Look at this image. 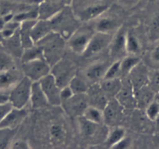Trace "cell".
I'll return each mask as SVG.
<instances>
[{"label": "cell", "instance_id": "obj_8", "mask_svg": "<svg viewBox=\"0 0 159 149\" xmlns=\"http://www.w3.org/2000/svg\"><path fill=\"white\" fill-rule=\"evenodd\" d=\"M112 37V34L101 33V32L95 31L82 56H84L87 59H89L102 53L107 48L109 47Z\"/></svg>", "mask_w": 159, "mask_h": 149}, {"label": "cell", "instance_id": "obj_27", "mask_svg": "<svg viewBox=\"0 0 159 149\" xmlns=\"http://www.w3.org/2000/svg\"><path fill=\"white\" fill-rule=\"evenodd\" d=\"M126 49L127 55L137 56L141 51V44L138 38L131 32H126Z\"/></svg>", "mask_w": 159, "mask_h": 149}, {"label": "cell", "instance_id": "obj_46", "mask_svg": "<svg viewBox=\"0 0 159 149\" xmlns=\"http://www.w3.org/2000/svg\"><path fill=\"white\" fill-rule=\"evenodd\" d=\"M5 25H6V22L4 21L3 18L0 17V31H1L4 27H5Z\"/></svg>", "mask_w": 159, "mask_h": 149}, {"label": "cell", "instance_id": "obj_37", "mask_svg": "<svg viewBox=\"0 0 159 149\" xmlns=\"http://www.w3.org/2000/svg\"><path fill=\"white\" fill-rule=\"evenodd\" d=\"M150 87L154 91L159 92V69L149 73V82Z\"/></svg>", "mask_w": 159, "mask_h": 149}, {"label": "cell", "instance_id": "obj_21", "mask_svg": "<svg viewBox=\"0 0 159 149\" xmlns=\"http://www.w3.org/2000/svg\"><path fill=\"white\" fill-rule=\"evenodd\" d=\"M78 126H79L80 133L86 138H94L98 136L101 131L102 124L95 123L88 120L83 116L78 117Z\"/></svg>", "mask_w": 159, "mask_h": 149}, {"label": "cell", "instance_id": "obj_12", "mask_svg": "<svg viewBox=\"0 0 159 149\" xmlns=\"http://www.w3.org/2000/svg\"><path fill=\"white\" fill-rule=\"evenodd\" d=\"M126 31L122 27L119 29L113 35L109 44L110 56L113 60L122 59L127 55L126 49Z\"/></svg>", "mask_w": 159, "mask_h": 149}, {"label": "cell", "instance_id": "obj_10", "mask_svg": "<svg viewBox=\"0 0 159 149\" xmlns=\"http://www.w3.org/2000/svg\"><path fill=\"white\" fill-rule=\"evenodd\" d=\"M61 105L70 116L73 117L82 116L89 105L87 94L73 95L68 100L62 102Z\"/></svg>", "mask_w": 159, "mask_h": 149}, {"label": "cell", "instance_id": "obj_20", "mask_svg": "<svg viewBox=\"0 0 159 149\" xmlns=\"http://www.w3.org/2000/svg\"><path fill=\"white\" fill-rule=\"evenodd\" d=\"M52 31V29L48 20L38 19L32 27L30 35L34 43L36 44Z\"/></svg>", "mask_w": 159, "mask_h": 149}, {"label": "cell", "instance_id": "obj_28", "mask_svg": "<svg viewBox=\"0 0 159 149\" xmlns=\"http://www.w3.org/2000/svg\"><path fill=\"white\" fill-rule=\"evenodd\" d=\"M82 116L88 120L95 123H104L103 110L92 105H88Z\"/></svg>", "mask_w": 159, "mask_h": 149}, {"label": "cell", "instance_id": "obj_45", "mask_svg": "<svg viewBox=\"0 0 159 149\" xmlns=\"http://www.w3.org/2000/svg\"><path fill=\"white\" fill-rule=\"evenodd\" d=\"M154 124H155V129L157 133H159V115L157 116V117L154 119Z\"/></svg>", "mask_w": 159, "mask_h": 149}, {"label": "cell", "instance_id": "obj_38", "mask_svg": "<svg viewBox=\"0 0 159 149\" xmlns=\"http://www.w3.org/2000/svg\"><path fill=\"white\" fill-rule=\"evenodd\" d=\"M131 139L125 136L123 139H121L119 142L116 143L111 148L113 149H127L131 146Z\"/></svg>", "mask_w": 159, "mask_h": 149}, {"label": "cell", "instance_id": "obj_24", "mask_svg": "<svg viewBox=\"0 0 159 149\" xmlns=\"http://www.w3.org/2000/svg\"><path fill=\"white\" fill-rule=\"evenodd\" d=\"M99 85L107 96L111 95L113 98H115L116 94L121 88L123 82L119 77L103 79L99 82Z\"/></svg>", "mask_w": 159, "mask_h": 149}, {"label": "cell", "instance_id": "obj_44", "mask_svg": "<svg viewBox=\"0 0 159 149\" xmlns=\"http://www.w3.org/2000/svg\"><path fill=\"white\" fill-rule=\"evenodd\" d=\"M9 102V95L2 93L0 91V104H3Z\"/></svg>", "mask_w": 159, "mask_h": 149}, {"label": "cell", "instance_id": "obj_47", "mask_svg": "<svg viewBox=\"0 0 159 149\" xmlns=\"http://www.w3.org/2000/svg\"><path fill=\"white\" fill-rule=\"evenodd\" d=\"M2 39H4V38H3V37H2V33H1V31H0V41H2Z\"/></svg>", "mask_w": 159, "mask_h": 149}, {"label": "cell", "instance_id": "obj_33", "mask_svg": "<svg viewBox=\"0 0 159 149\" xmlns=\"http://www.w3.org/2000/svg\"><path fill=\"white\" fill-rule=\"evenodd\" d=\"M120 76V59L115 60L112 63H110L105 73L104 79H111L119 77Z\"/></svg>", "mask_w": 159, "mask_h": 149}, {"label": "cell", "instance_id": "obj_1", "mask_svg": "<svg viewBox=\"0 0 159 149\" xmlns=\"http://www.w3.org/2000/svg\"><path fill=\"white\" fill-rule=\"evenodd\" d=\"M105 0H73L72 10L80 21H94L103 15L109 9Z\"/></svg>", "mask_w": 159, "mask_h": 149}, {"label": "cell", "instance_id": "obj_39", "mask_svg": "<svg viewBox=\"0 0 159 149\" xmlns=\"http://www.w3.org/2000/svg\"><path fill=\"white\" fill-rule=\"evenodd\" d=\"M74 94L72 91L71 88L69 87V85L65 86V87H61V91H60V98H61V104L62 102H66L68 100L69 98H71Z\"/></svg>", "mask_w": 159, "mask_h": 149}, {"label": "cell", "instance_id": "obj_30", "mask_svg": "<svg viewBox=\"0 0 159 149\" xmlns=\"http://www.w3.org/2000/svg\"><path fill=\"white\" fill-rule=\"evenodd\" d=\"M21 56H22L23 63L33 60V59H41V58L45 59L42 49L36 44L31 47L24 49Z\"/></svg>", "mask_w": 159, "mask_h": 149}, {"label": "cell", "instance_id": "obj_6", "mask_svg": "<svg viewBox=\"0 0 159 149\" xmlns=\"http://www.w3.org/2000/svg\"><path fill=\"white\" fill-rule=\"evenodd\" d=\"M23 70L25 77L31 80L33 82L39 81L51 73L52 67L45 59H33L24 62Z\"/></svg>", "mask_w": 159, "mask_h": 149}, {"label": "cell", "instance_id": "obj_15", "mask_svg": "<svg viewBox=\"0 0 159 149\" xmlns=\"http://www.w3.org/2000/svg\"><path fill=\"white\" fill-rule=\"evenodd\" d=\"M89 105L97 107L103 110L108 102V96L101 88L99 83H94L91 87H89L87 91Z\"/></svg>", "mask_w": 159, "mask_h": 149}, {"label": "cell", "instance_id": "obj_14", "mask_svg": "<svg viewBox=\"0 0 159 149\" xmlns=\"http://www.w3.org/2000/svg\"><path fill=\"white\" fill-rule=\"evenodd\" d=\"M27 116V111L25 108H13L10 110L5 117L0 122V128L15 130Z\"/></svg>", "mask_w": 159, "mask_h": 149}, {"label": "cell", "instance_id": "obj_18", "mask_svg": "<svg viewBox=\"0 0 159 149\" xmlns=\"http://www.w3.org/2000/svg\"><path fill=\"white\" fill-rule=\"evenodd\" d=\"M109 65L110 64L108 63L102 62V61H98L92 63L85 70V77L93 84L100 82L105 77V73Z\"/></svg>", "mask_w": 159, "mask_h": 149}, {"label": "cell", "instance_id": "obj_29", "mask_svg": "<svg viewBox=\"0 0 159 149\" xmlns=\"http://www.w3.org/2000/svg\"><path fill=\"white\" fill-rule=\"evenodd\" d=\"M69 87L71 88L72 91L74 95H80V94H86L88 91L89 86L86 83V81L81 77L75 75L71 81L69 83Z\"/></svg>", "mask_w": 159, "mask_h": 149}, {"label": "cell", "instance_id": "obj_9", "mask_svg": "<svg viewBox=\"0 0 159 149\" xmlns=\"http://www.w3.org/2000/svg\"><path fill=\"white\" fill-rule=\"evenodd\" d=\"M39 84L47 98L48 104L52 105H61V87L56 82L55 77L51 73L41 79Z\"/></svg>", "mask_w": 159, "mask_h": 149}, {"label": "cell", "instance_id": "obj_32", "mask_svg": "<svg viewBox=\"0 0 159 149\" xmlns=\"http://www.w3.org/2000/svg\"><path fill=\"white\" fill-rule=\"evenodd\" d=\"M14 60L10 54L0 52V72L7 71L14 69Z\"/></svg>", "mask_w": 159, "mask_h": 149}, {"label": "cell", "instance_id": "obj_19", "mask_svg": "<svg viewBox=\"0 0 159 149\" xmlns=\"http://www.w3.org/2000/svg\"><path fill=\"white\" fill-rule=\"evenodd\" d=\"M30 103L32 108L35 109L45 108L47 105H49L46 96L40 85L39 81H34L32 83Z\"/></svg>", "mask_w": 159, "mask_h": 149}, {"label": "cell", "instance_id": "obj_7", "mask_svg": "<svg viewBox=\"0 0 159 149\" xmlns=\"http://www.w3.org/2000/svg\"><path fill=\"white\" fill-rule=\"evenodd\" d=\"M51 73L55 77L59 87H62L68 85L76 75V67L70 60L61 59L52 67Z\"/></svg>", "mask_w": 159, "mask_h": 149}, {"label": "cell", "instance_id": "obj_13", "mask_svg": "<svg viewBox=\"0 0 159 149\" xmlns=\"http://www.w3.org/2000/svg\"><path fill=\"white\" fill-rule=\"evenodd\" d=\"M115 98L124 109H133L137 107L135 91L129 80L127 82H123V85L116 95Z\"/></svg>", "mask_w": 159, "mask_h": 149}, {"label": "cell", "instance_id": "obj_2", "mask_svg": "<svg viewBox=\"0 0 159 149\" xmlns=\"http://www.w3.org/2000/svg\"><path fill=\"white\" fill-rule=\"evenodd\" d=\"M48 21L52 31L60 35L64 39H68L70 35L78 28V21L73 10L70 7H62Z\"/></svg>", "mask_w": 159, "mask_h": 149}, {"label": "cell", "instance_id": "obj_40", "mask_svg": "<svg viewBox=\"0 0 159 149\" xmlns=\"http://www.w3.org/2000/svg\"><path fill=\"white\" fill-rule=\"evenodd\" d=\"M10 147L14 149H29L30 146L26 140L19 139L10 143Z\"/></svg>", "mask_w": 159, "mask_h": 149}, {"label": "cell", "instance_id": "obj_34", "mask_svg": "<svg viewBox=\"0 0 159 149\" xmlns=\"http://www.w3.org/2000/svg\"><path fill=\"white\" fill-rule=\"evenodd\" d=\"M145 115L151 121H154L157 117L159 115V104L155 100H153L147 105L145 108Z\"/></svg>", "mask_w": 159, "mask_h": 149}, {"label": "cell", "instance_id": "obj_22", "mask_svg": "<svg viewBox=\"0 0 159 149\" xmlns=\"http://www.w3.org/2000/svg\"><path fill=\"white\" fill-rule=\"evenodd\" d=\"M154 91L150 87L149 84L139 88L135 91L137 107L145 109L150 102L154 100Z\"/></svg>", "mask_w": 159, "mask_h": 149}, {"label": "cell", "instance_id": "obj_36", "mask_svg": "<svg viewBox=\"0 0 159 149\" xmlns=\"http://www.w3.org/2000/svg\"><path fill=\"white\" fill-rule=\"evenodd\" d=\"M150 38L152 40H159V12L156 13L150 26Z\"/></svg>", "mask_w": 159, "mask_h": 149}, {"label": "cell", "instance_id": "obj_4", "mask_svg": "<svg viewBox=\"0 0 159 149\" xmlns=\"http://www.w3.org/2000/svg\"><path fill=\"white\" fill-rule=\"evenodd\" d=\"M32 83L33 81L31 80L27 77H24L11 89L9 95V102L13 107L23 109L30 103Z\"/></svg>", "mask_w": 159, "mask_h": 149}, {"label": "cell", "instance_id": "obj_25", "mask_svg": "<svg viewBox=\"0 0 159 149\" xmlns=\"http://www.w3.org/2000/svg\"><path fill=\"white\" fill-rule=\"evenodd\" d=\"M126 136V130L123 127L115 126L111 127L109 130H108L106 137L105 139V144L107 147H111L121 139Z\"/></svg>", "mask_w": 159, "mask_h": 149}, {"label": "cell", "instance_id": "obj_35", "mask_svg": "<svg viewBox=\"0 0 159 149\" xmlns=\"http://www.w3.org/2000/svg\"><path fill=\"white\" fill-rule=\"evenodd\" d=\"M13 131L11 129L0 128V148H5L10 144Z\"/></svg>", "mask_w": 159, "mask_h": 149}, {"label": "cell", "instance_id": "obj_11", "mask_svg": "<svg viewBox=\"0 0 159 149\" xmlns=\"http://www.w3.org/2000/svg\"><path fill=\"white\" fill-rule=\"evenodd\" d=\"M124 108L115 98L108 100L103 109L104 123L107 127H115L121 122Z\"/></svg>", "mask_w": 159, "mask_h": 149}, {"label": "cell", "instance_id": "obj_3", "mask_svg": "<svg viewBox=\"0 0 159 149\" xmlns=\"http://www.w3.org/2000/svg\"><path fill=\"white\" fill-rule=\"evenodd\" d=\"M43 52L45 60L52 67L62 59L65 41L64 38L54 31H52L46 37L36 43Z\"/></svg>", "mask_w": 159, "mask_h": 149}, {"label": "cell", "instance_id": "obj_31", "mask_svg": "<svg viewBox=\"0 0 159 149\" xmlns=\"http://www.w3.org/2000/svg\"><path fill=\"white\" fill-rule=\"evenodd\" d=\"M66 132L59 124H54L50 128V140L54 145H59L64 141Z\"/></svg>", "mask_w": 159, "mask_h": 149}, {"label": "cell", "instance_id": "obj_5", "mask_svg": "<svg viewBox=\"0 0 159 149\" xmlns=\"http://www.w3.org/2000/svg\"><path fill=\"white\" fill-rule=\"evenodd\" d=\"M95 30L89 27H78L67 39V44L72 51L83 55Z\"/></svg>", "mask_w": 159, "mask_h": 149}, {"label": "cell", "instance_id": "obj_17", "mask_svg": "<svg viewBox=\"0 0 159 149\" xmlns=\"http://www.w3.org/2000/svg\"><path fill=\"white\" fill-rule=\"evenodd\" d=\"M94 30L101 33L112 34L120 28V21L112 16H99L95 20Z\"/></svg>", "mask_w": 159, "mask_h": 149}, {"label": "cell", "instance_id": "obj_23", "mask_svg": "<svg viewBox=\"0 0 159 149\" xmlns=\"http://www.w3.org/2000/svg\"><path fill=\"white\" fill-rule=\"evenodd\" d=\"M21 79L19 73L14 69L7 71L0 72V91L12 89Z\"/></svg>", "mask_w": 159, "mask_h": 149}, {"label": "cell", "instance_id": "obj_26", "mask_svg": "<svg viewBox=\"0 0 159 149\" xmlns=\"http://www.w3.org/2000/svg\"><path fill=\"white\" fill-rule=\"evenodd\" d=\"M141 62L140 58L137 56H126L120 59V75L128 76L133 69Z\"/></svg>", "mask_w": 159, "mask_h": 149}, {"label": "cell", "instance_id": "obj_41", "mask_svg": "<svg viewBox=\"0 0 159 149\" xmlns=\"http://www.w3.org/2000/svg\"><path fill=\"white\" fill-rule=\"evenodd\" d=\"M13 108V105H11L10 102H6L3 104H0V122L5 117L6 115L10 112V110Z\"/></svg>", "mask_w": 159, "mask_h": 149}, {"label": "cell", "instance_id": "obj_16", "mask_svg": "<svg viewBox=\"0 0 159 149\" xmlns=\"http://www.w3.org/2000/svg\"><path fill=\"white\" fill-rule=\"evenodd\" d=\"M129 81H130L135 91L143 86L148 84L149 82V73L141 63L137 64L133 69L132 71L129 73Z\"/></svg>", "mask_w": 159, "mask_h": 149}, {"label": "cell", "instance_id": "obj_42", "mask_svg": "<svg viewBox=\"0 0 159 149\" xmlns=\"http://www.w3.org/2000/svg\"><path fill=\"white\" fill-rule=\"evenodd\" d=\"M151 59L154 63L159 64V40L151 53Z\"/></svg>", "mask_w": 159, "mask_h": 149}, {"label": "cell", "instance_id": "obj_43", "mask_svg": "<svg viewBox=\"0 0 159 149\" xmlns=\"http://www.w3.org/2000/svg\"><path fill=\"white\" fill-rule=\"evenodd\" d=\"M117 2L122 7L126 8H132L140 2V0H117Z\"/></svg>", "mask_w": 159, "mask_h": 149}]
</instances>
